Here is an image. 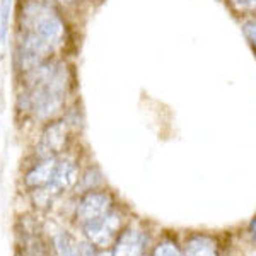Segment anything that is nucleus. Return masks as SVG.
<instances>
[{
    "mask_svg": "<svg viewBox=\"0 0 256 256\" xmlns=\"http://www.w3.org/2000/svg\"><path fill=\"white\" fill-rule=\"evenodd\" d=\"M24 28L32 31L44 40L52 48H55L64 38V22L55 10L38 2H30L22 10Z\"/></svg>",
    "mask_w": 256,
    "mask_h": 256,
    "instance_id": "1",
    "label": "nucleus"
},
{
    "mask_svg": "<svg viewBox=\"0 0 256 256\" xmlns=\"http://www.w3.org/2000/svg\"><path fill=\"white\" fill-rule=\"evenodd\" d=\"M122 224H123L122 214L116 208H113L106 216L94 218L90 222H86L80 227L90 244L96 246L98 250H104V248L113 246V242L116 241Z\"/></svg>",
    "mask_w": 256,
    "mask_h": 256,
    "instance_id": "2",
    "label": "nucleus"
},
{
    "mask_svg": "<svg viewBox=\"0 0 256 256\" xmlns=\"http://www.w3.org/2000/svg\"><path fill=\"white\" fill-rule=\"evenodd\" d=\"M113 207V196L108 192H99V190H89L84 192L77 202L76 218L82 226L86 222H90L94 218H99L111 212Z\"/></svg>",
    "mask_w": 256,
    "mask_h": 256,
    "instance_id": "3",
    "label": "nucleus"
},
{
    "mask_svg": "<svg viewBox=\"0 0 256 256\" xmlns=\"http://www.w3.org/2000/svg\"><path fill=\"white\" fill-rule=\"evenodd\" d=\"M52 46L44 40H41L36 32L26 31L24 38L19 43V62L20 68L31 72L32 68H36L44 62L48 56V53L52 52Z\"/></svg>",
    "mask_w": 256,
    "mask_h": 256,
    "instance_id": "4",
    "label": "nucleus"
},
{
    "mask_svg": "<svg viewBox=\"0 0 256 256\" xmlns=\"http://www.w3.org/2000/svg\"><path fill=\"white\" fill-rule=\"evenodd\" d=\"M147 248V236L140 229L126 227L118 234L111 246L113 256H144Z\"/></svg>",
    "mask_w": 256,
    "mask_h": 256,
    "instance_id": "5",
    "label": "nucleus"
},
{
    "mask_svg": "<svg viewBox=\"0 0 256 256\" xmlns=\"http://www.w3.org/2000/svg\"><path fill=\"white\" fill-rule=\"evenodd\" d=\"M79 181V169L70 159H62L56 162V168L53 171L52 180L44 188L48 190L52 195H58L62 192L74 188Z\"/></svg>",
    "mask_w": 256,
    "mask_h": 256,
    "instance_id": "6",
    "label": "nucleus"
},
{
    "mask_svg": "<svg viewBox=\"0 0 256 256\" xmlns=\"http://www.w3.org/2000/svg\"><path fill=\"white\" fill-rule=\"evenodd\" d=\"M56 158L55 156H50V158H41L38 162L32 166L30 171L24 174V184L28 188H41L46 186L48 181L52 180L53 171L56 168Z\"/></svg>",
    "mask_w": 256,
    "mask_h": 256,
    "instance_id": "7",
    "label": "nucleus"
},
{
    "mask_svg": "<svg viewBox=\"0 0 256 256\" xmlns=\"http://www.w3.org/2000/svg\"><path fill=\"white\" fill-rule=\"evenodd\" d=\"M68 137V128L65 122H53L46 126L43 132V140H41V147L46 150L48 156H55L65 148Z\"/></svg>",
    "mask_w": 256,
    "mask_h": 256,
    "instance_id": "8",
    "label": "nucleus"
},
{
    "mask_svg": "<svg viewBox=\"0 0 256 256\" xmlns=\"http://www.w3.org/2000/svg\"><path fill=\"white\" fill-rule=\"evenodd\" d=\"M184 256H218L217 242L207 234H193L184 242Z\"/></svg>",
    "mask_w": 256,
    "mask_h": 256,
    "instance_id": "9",
    "label": "nucleus"
},
{
    "mask_svg": "<svg viewBox=\"0 0 256 256\" xmlns=\"http://www.w3.org/2000/svg\"><path fill=\"white\" fill-rule=\"evenodd\" d=\"M53 250L56 256H80L79 242L76 241L67 230H58L53 236Z\"/></svg>",
    "mask_w": 256,
    "mask_h": 256,
    "instance_id": "10",
    "label": "nucleus"
},
{
    "mask_svg": "<svg viewBox=\"0 0 256 256\" xmlns=\"http://www.w3.org/2000/svg\"><path fill=\"white\" fill-rule=\"evenodd\" d=\"M101 183H102L101 171H99L96 166H90V168H88V171L79 178V181H77L76 186L77 188L80 186L82 193H84V192H89V190H96Z\"/></svg>",
    "mask_w": 256,
    "mask_h": 256,
    "instance_id": "11",
    "label": "nucleus"
},
{
    "mask_svg": "<svg viewBox=\"0 0 256 256\" xmlns=\"http://www.w3.org/2000/svg\"><path fill=\"white\" fill-rule=\"evenodd\" d=\"M227 4L242 18H256V0H227Z\"/></svg>",
    "mask_w": 256,
    "mask_h": 256,
    "instance_id": "12",
    "label": "nucleus"
},
{
    "mask_svg": "<svg viewBox=\"0 0 256 256\" xmlns=\"http://www.w3.org/2000/svg\"><path fill=\"white\" fill-rule=\"evenodd\" d=\"M152 256H184V251H181L176 242L166 239V241H160L159 244L154 248Z\"/></svg>",
    "mask_w": 256,
    "mask_h": 256,
    "instance_id": "13",
    "label": "nucleus"
},
{
    "mask_svg": "<svg viewBox=\"0 0 256 256\" xmlns=\"http://www.w3.org/2000/svg\"><path fill=\"white\" fill-rule=\"evenodd\" d=\"M241 30L244 32L246 40L256 50V18H244L241 20Z\"/></svg>",
    "mask_w": 256,
    "mask_h": 256,
    "instance_id": "14",
    "label": "nucleus"
},
{
    "mask_svg": "<svg viewBox=\"0 0 256 256\" xmlns=\"http://www.w3.org/2000/svg\"><path fill=\"white\" fill-rule=\"evenodd\" d=\"M9 14H10V0H2L0 6V40H6L7 26H9Z\"/></svg>",
    "mask_w": 256,
    "mask_h": 256,
    "instance_id": "15",
    "label": "nucleus"
},
{
    "mask_svg": "<svg viewBox=\"0 0 256 256\" xmlns=\"http://www.w3.org/2000/svg\"><path fill=\"white\" fill-rule=\"evenodd\" d=\"M26 256H44V246L41 244V241L36 238L30 239L26 244Z\"/></svg>",
    "mask_w": 256,
    "mask_h": 256,
    "instance_id": "16",
    "label": "nucleus"
},
{
    "mask_svg": "<svg viewBox=\"0 0 256 256\" xmlns=\"http://www.w3.org/2000/svg\"><path fill=\"white\" fill-rule=\"evenodd\" d=\"M250 234H251V238L256 241V216H254V218L251 220V224H250Z\"/></svg>",
    "mask_w": 256,
    "mask_h": 256,
    "instance_id": "17",
    "label": "nucleus"
},
{
    "mask_svg": "<svg viewBox=\"0 0 256 256\" xmlns=\"http://www.w3.org/2000/svg\"><path fill=\"white\" fill-rule=\"evenodd\" d=\"M64 2H76V0H64Z\"/></svg>",
    "mask_w": 256,
    "mask_h": 256,
    "instance_id": "18",
    "label": "nucleus"
},
{
    "mask_svg": "<svg viewBox=\"0 0 256 256\" xmlns=\"http://www.w3.org/2000/svg\"><path fill=\"white\" fill-rule=\"evenodd\" d=\"M250 256H256V251H253V253H251Z\"/></svg>",
    "mask_w": 256,
    "mask_h": 256,
    "instance_id": "19",
    "label": "nucleus"
}]
</instances>
